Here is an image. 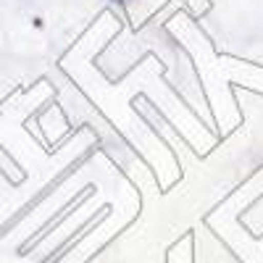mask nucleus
<instances>
[{
	"label": "nucleus",
	"mask_w": 263,
	"mask_h": 263,
	"mask_svg": "<svg viewBox=\"0 0 263 263\" xmlns=\"http://www.w3.org/2000/svg\"><path fill=\"white\" fill-rule=\"evenodd\" d=\"M116 3H119V0H116Z\"/></svg>",
	"instance_id": "1"
}]
</instances>
